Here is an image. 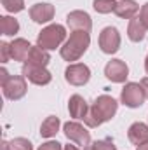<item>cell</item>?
Wrapping results in <instances>:
<instances>
[{"label":"cell","mask_w":148,"mask_h":150,"mask_svg":"<svg viewBox=\"0 0 148 150\" xmlns=\"http://www.w3.org/2000/svg\"><path fill=\"white\" fill-rule=\"evenodd\" d=\"M30 18L35 23H47L54 18V7L51 4H35L30 9Z\"/></svg>","instance_id":"7c38bea8"},{"label":"cell","mask_w":148,"mask_h":150,"mask_svg":"<svg viewBox=\"0 0 148 150\" xmlns=\"http://www.w3.org/2000/svg\"><path fill=\"white\" fill-rule=\"evenodd\" d=\"M131 143L134 145H145L148 143V126L143 122H134L131 127H129V133H127Z\"/></svg>","instance_id":"5bb4252c"},{"label":"cell","mask_w":148,"mask_h":150,"mask_svg":"<svg viewBox=\"0 0 148 150\" xmlns=\"http://www.w3.org/2000/svg\"><path fill=\"white\" fill-rule=\"evenodd\" d=\"M145 68H147V72H148V58H147V61H145Z\"/></svg>","instance_id":"1f68e13d"},{"label":"cell","mask_w":148,"mask_h":150,"mask_svg":"<svg viewBox=\"0 0 148 150\" xmlns=\"http://www.w3.org/2000/svg\"><path fill=\"white\" fill-rule=\"evenodd\" d=\"M23 77L28 79L32 84H37V86H45L52 79V75L45 70V67H38V65H32V63H25Z\"/></svg>","instance_id":"8992f818"},{"label":"cell","mask_w":148,"mask_h":150,"mask_svg":"<svg viewBox=\"0 0 148 150\" xmlns=\"http://www.w3.org/2000/svg\"><path fill=\"white\" fill-rule=\"evenodd\" d=\"M2 87H4L5 98L9 100H19L26 94V82H25V77L21 75H11Z\"/></svg>","instance_id":"5b68a950"},{"label":"cell","mask_w":148,"mask_h":150,"mask_svg":"<svg viewBox=\"0 0 148 150\" xmlns=\"http://www.w3.org/2000/svg\"><path fill=\"white\" fill-rule=\"evenodd\" d=\"M141 87H143V91H145V96L148 98V77H145V79L141 80Z\"/></svg>","instance_id":"f1b7e54d"},{"label":"cell","mask_w":148,"mask_h":150,"mask_svg":"<svg viewBox=\"0 0 148 150\" xmlns=\"http://www.w3.org/2000/svg\"><path fill=\"white\" fill-rule=\"evenodd\" d=\"M138 150H148V143H145V145H140V147H138Z\"/></svg>","instance_id":"4dcf8cb0"},{"label":"cell","mask_w":148,"mask_h":150,"mask_svg":"<svg viewBox=\"0 0 148 150\" xmlns=\"http://www.w3.org/2000/svg\"><path fill=\"white\" fill-rule=\"evenodd\" d=\"M66 23H68V26L73 32H89L91 26H92L89 14L84 12V11H73V12H70L68 18H66Z\"/></svg>","instance_id":"30bf717a"},{"label":"cell","mask_w":148,"mask_h":150,"mask_svg":"<svg viewBox=\"0 0 148 150\" xmlns=\"http://www.w3.org/2000/svg\"><path fill=\"white\" fill-rule=\"evenodd\" d=\"M38 150H63V149H61V143H58V142H47Z\"/></svg>","instance_id":"484cf974"},{"label":"cell","mask_w":148,"mask_h":150,"mask_svg":"<svg viewBox=\"0 0 148 150\" xmlns=\"http://www.w3.org/2000/svg\"><path fill=\"white\" fill-rule=\"evenodd\" d=\"M0 51H2V61L5 63V61L11 58V44L2 42V44H0Z\"/></svg>","instance_id":"d4e9b609"},{"label":"cell","mask_w":148,"mask_h":150,"mask_svg":"<svg viewBox=\"0 0 148 150\" xmlns=\"http://www.w3.org/2000/svg\"><path fill=\"white\" fill-rule=\"evenodd\" d=\"M65 79L72 84V86H84L87 84V80L91 79V70L89 67L77 63V65H70L65 72Z\"/></svg>","instance_id":"9c48e42d"},{"label":"cell","mask_w":148,"mask_h":150,"mask_svg":"<svg viewBox=\"0 0 148 150\" xmlns=\"http://www.w3.org/2000/svg\"><path fill=\"white\" fill-rule=\"evenodd\" d=\"M58 129H59V119L54 117V115H51V117H47V119L42 122L40 134H42L44 138H51V136H54V134L58 133Z\"/></svg>","instance_id":"d6986e66"},{"label":"cell","mask_w":148,"mask_h":150,"mask_svg":"<svg viewBox=\"0 0 148 150\" xmlns=\"http://www.w3.org/2000/svg\"><path fill=\"white\" fill-rule=\"evenodd\" d=\"M115 5H117L115 0H94V9L101 14H108L115 11Z\"/></svg>","instance_id":"44dd1931"},{"label":"cell","mask_w":148,"mask_h":150,"mask_svg":"<svg viewBox=\"0 0 148 150\" xmlns=\"http://www.w3.org/2000/svg\"><path fill=\"white\" fill-rule=\"evenodd\" d=\"M91 147H92V150H117L111 140H99Z\"/></svg>","instance_id":"cb8c5ba5"},{"label":"cell","mask_w":148,"mask_h":150,"mask_svg":"<svg viewBox=\"0 0 148 150\" xmlns=\"http://www.w3.org/2000/svg\"><path fill=\"white\" fill-rule=\"evenodd\" d=\"M9 77H11V75L7 74V70H5V68H2V70H0V79H2V86H4V84H5V82L9 80Z\"/></svg>","instance_id":"83f0119b"},{"label":"cell","mask_w":148,"mask_h":150,"mask_svg":"<svg viewBox=\"0 0 148 150\" xmlns=\"http://www.w3.org/2000/svg\"><path fill=\"white\" fill-rule=\"evenodd\" d=\"M63 150H78V149H77V147H73V145H66Z\"/></svg>","instance_id":"f546056e"},{"label":"cell","mask_w":148,"mask_h":150,"mask_svg":"<svg viewBox=\"0 0 148 150\" xmlns=\"http://www.w3.org/2000/svg\"><path fill=\"white\" fill-rule=\"evenodd\" d=\"M115 113H117V101H115L111 96H108V94H103V96H99V98L94 101V105L89 108L87 115L84 117V122H85L89 127H98V126H101L103 122L110 120Z\"/></svg>","instance_id":"6da1fadb"},{"label":"cell","mask_w":148,"mask_h":150,"mask_svg":"<svg viewBox=\"0 0 148 150\" xmlns=\"http://www.w3.org/2000/svg\"><path fill=\"white\" fill-rule=\"evenodd\" d=\"M30 51H32V45L25 38H16L14 42H11V58L16 61H26L30 56Z\"/></svg>","instance_id":"4fadbf2b"},{"label":"cell","mask_w":148,"mask_h":150,"mask_svg":"<svg viewBox=\"0 0 148 150\" xmlns=\"http://www.w3.org/2000/svg\"><path fill=\"white\" fill-rule=\"evenodd\" d=\"M9 150H32V143L25 138H14L12 142H5Z\"/></svg>","instance_id":"7402d4cb"},{"label":"cell","mask_w":148,"mask_h":150,"mask_svg":"<svg viewBox=\"0 0 148 150\" xmlns=\"http://www.w3.org/2000/svg\"><path fill=\"white\" fill-rule=\"evenodd\" d=\"M99 47L106 54H113V52L118 51V47H120V35H118L117 28L106 26L101 32V35H99Z\"/></svg>","instance_id":"52a82bcc"},{"label":"cell","mask_w":148,"mask_h":150,"mask_svg":"<svg viewBox=\"0 0 148 150\" xmlns=\"http://www.w3.org/2000/svg\"><path fill=\"white\" fill-rule=\"evenodd\" d=\"M49 61H51V56H49V52H47L45 49H42L40 45H37V47H32V51H30V56H28V59H26V63L38 65V67H45Z\"/></svg>","instance_id":"ac0fdd59"},{"label":"cell","mask_w":148,"mask_h":150,"mask_svg":"<svg viewBox=\"0 0 148 150\" xmlns=\"http://www.w3.org/2000/svg\"><path fill=\"white\" fill-rule=\"evenodd\" d=\"M120 98H122V103H124L125 107H129V108H138V107L143 105V101H145L147 96H145V91H143L141 84L129 82V84H125V87L122 89Z\"/></svg>","instance_id":"277c9868"},{"label":"cell","mask_w":148,"mask_h":150,"mask_svg":"<svg viewBox=\"0 0 148 150\" xmlns=\"http://www.w3.org/2000/svg\"><path fill=\"white\" fill-rule=\"evenodd\" d=\"M147 26L143 25V21L140 18H132L131 23H129V28H127V35L132 42H140L145 38V33H147Z\"/></svg>","instance_id":"e0dca14e"},{"label":"cell","mask_w":148,"mask_h":150,"mask_svg":"<svg viewBox=\"0 0 148 150\" xmlns=\"http://www.w3.org/2000/svg\"><path fill=\"white\" fill-rule=\"evenodd\" d=\"M140 19L143 21V25L148 28V4H145V5L141 7V11H140Z\"/></svg>","instance_id":"4316f807"},{"label":"cell","mask_w":148,"mask_h":150,"mask_svg":"<svg viewBox=\"0 0 148 150\" xmlns=\"http://www.w3.org/2000/svg\"><path fill=\"white\" fill-rule=\"evenodd\" d=\"M66 37V30L61 25H51L38 33L37 44L42 49H56Z\"/></svg>","instance_id":"3957f363"},{"label":"cell","mask_w":148,"mask_h":150,"mask_svg":"<svg viewBox=\"0 0 148 150\" xmlns=\"http://www.w3.org/2000/svg\"><path fill=\"white\" fill-rule=\"evenodd\" d=\"M2 5L7 12H19L25 9V0H2Z\"/></svg>","instance_id":"603a6c76"},{"label":"cell","mask_w":148,"mask_h":150,"mask_svg":"<svg viewBox=\"0 0 148 150\" xmlns=\"http://www.w3.org/2000/svg\"><path fill=\"white\" fill-rule=\"evenodd\" d=\"M18 30H19V23L14 18H9V16L0 18V32H2V35H14V33H18Z\"/></svg>","instance_id":"ffe728a7"},{"label":"cell","mask_w":148,"mask_h":150,"mask_svg":"<svg viewBox=\"0 0 148 150\" xmlns=\"http://www.w3.org/2000/svg\"><path fill=\"white\" fill-rule=\"evenodd\" d=\"M89 32H73L66 44L61 47V56L66 61H77L89 47Z\"/></svg>","instance_id":"7a4b0ae2"},{"label":"cell","mask_w":148,"mask_h":150,"mask_svg":"<svg viewBox=\"0 0 148 150\" xmlns=\"http://www.w3.org/2000/svg\"><path fill=\"white\" fill-rule=\"evenodd\" d=\"M65 134H66L68 140H72L77 145H82V147L89 145V142H91L89 131L78 122H66L65 124Z\"/></svg>","instance_id":"ba28073f"},{"label":"cell","mask_w":148,"mask_h":150,"mask_svg":"<svg viewBox=\"0 0 148 150\" xmlns=\"http://www.w3.org/2000/svg\"><path fill=\"white\" fill-rule=\"evenodd\" d=\"M68 110H70V115H72L73 119H84V117L87 115V112H89L85 100H84L82 96H78V94H73V96L70 98Z\"/></svg>","instance_id":"2e32d148"},{"label":"cell","mask_w":148,"mask_h":150,"mask_svg":"<svg viewBox=\"0 0 148 150\" xmlns=\"http://www.w3.org/2000/svg\"><path fill=\"white\" fill-rule=\"evenodd\" d=\"M138 11H140V5H138L134 0H120V2H117L113 12H115L118 18L132 19V18L138 14Z\"/></svg>","instance_id":"9a60e30c"},{"label":"cell","mask_w":148,"mask_h":150,"mask_svg":"<svg viewBox=\"0 0 148 150\" xmlns=\"http://www.w3.org/2000/svg\"><path fill=\"white\" fill-rule=\"evenodd\" d=\"M127 74H129V68L122 59H111L105 67V75L111 82H124L127 79Z\"/></svg>","instance_id":"8fae6325"}]
</instances>
